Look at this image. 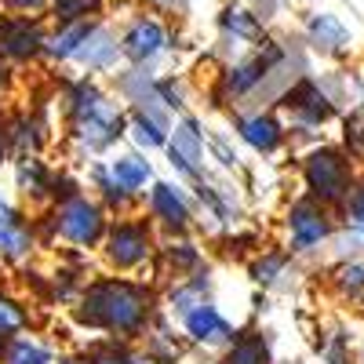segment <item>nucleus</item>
<instances>
[{
	"label": "nucleus",
	"mask_w": 364,
	"mask_h": 364,
	"mask_svg": "<svg viewBox=\"0 0 364 364\" xmlns=\"http://www.w3.org/2000/svg\"><path fill=\"white\" fill-rule=\"evenodd\" d=\"M77 324L109 331L120 339H135L154 321V291L128 277H102L91 281L73 306Z\"/></svg>",
	"instance_id": "f257e3e1"
},
{
	"label": "nucleus",
	"mask_w": 364,
	"mask_h": 364,
	"mask_svg": "<svg viewBox=\"0 0 364 364\" xmlns=\"http://www.w3.org/2000/svg\"><path fill=\"white\" fill-rule=\"evenodd\" d=\"M302 182H306L310 197L321 200L324 208L346 204V197L353 193V164L343 149L321 146L302 161Z\"/></svg>",
	"instance_id": "f03ea898"
},
{
	"label": "nucleus",
	"mask_w": 364,
	"mask_h": 364,
	"mask_svg": "<svg viewBox=\"0 0 364 364\" xmlns=\"http://www.w3.org/2000/svg\"><path fill=\"white\" fill-rule=\"evenodd\" d=\"M51 226L55 233L66 240V245H77V248H95L102 245V237H106V211L99 200H87L84 193L63 200V204H55L51 211Z\"/></svg>",
	"instance_id": "7ed1b4c3"
},
{
	"label": "nucleus",
	"mask_w": 364,
	"mask_h": 364,
	"mask_svg": "<svg viewBox=\"0 0 364 364\" xmlns=\"http://www.w3.org/2000/svg\"><path fill=\"white\" fill-rule=\"evenodd\" d=\"M102 255L113 269H135L154 255V230L146 219H117L106 226Z\"/></svg>",
	"instance_id": "20e7f679"
},
{
	"label": "nucleus",
	"mask_w": 364,
	"mask_h": 364,
	"mask_svg": "<svg viewBox=\"0 0 364 364\" xmlns=\"http://www.w3.org/2000/svg\"><path fill=\"white\" fill-rule=\"evenodd\" d=\"M331 237V215L314 197H302L288 208V245L291 252H314Z\"/></svg>",
	"instance_id": "39448f33"
},
{
	"label": "nucleus",
	"mask_w": 364,
	"mask_h": 364,
	"mask_svg": "<svg viewBox=\"0 0 364 364\" xmlns=\"http://www.w3.org/2000/svg\"><path fill=\"white\" fill-rule=\"evenodd\" d=\"M73 128H77V139H80L87 149H106V146H113L120 135H124L128 120H124V113H120V109L102 95V102H99L95 109H87L84 117L73 120Z\"/></svg>",
	"instance_id": "423d86ee"
},
{
	"label": "nucleus",
	"mask_w": 364,
	"mask_h": 364,
	"mask_svg": "<svg viewBox=\"0 0 364 364\" xmlns=\"http://www.w3.org/2000/svg\"><path fill=\"white\" fill-rule=\"evenodd\" d=\"M44 33L37 22L29 18H8L0 22V58H11V63H29L33 55L44 51Z\"/></svg>",
	"instance_id": "0eeeda50"
},
{
	"label": "nucleus",
	"mask_w": 364,
	"mask_h": 364,
	"mask_svg": "<svg viewBox=\"0 0 364 364\" xmlns=\"http://www.w3.org/2000/svg\"><path fill=\"white\" fill-rule=\"evenodd\" d=\"M281 58H284V51L277 44H266L259 55L248 58V63H240V66H233L226 73V91H230V95H248V91H255L269 73H277Z\"/></svg>",
	"instance_id": "6e6552de"
},
{
	"label": "nucleus",
	"mask_w": 364,
	"mask_h": 364,
	"mask_svg": "<svg viewBox=\"0 0 364 364\" xmlns=\"http://www.w3.org/2000/svg\"><path fill=\"white\" fill-rule=\"evenodd\" d=\"M281 106H284L291 117H299L302 124H324V120L336 117V106H331V99L324 95L314 80H299L291 91H284Z\"/></svg>",
	"instance_id": "1a4fd4ad"
},
{
	"label": "nucleus",
	"mask_w": 364,
	"mask_h": 364,
	"mask_svg": "<svg viewBox=\"0 0 364 364\" xmlns=\"http://www.w3.org/2000/svg\"><path fill=\"white\" fill-rule=\"evenodd\" d=\"M33 223H26L18 211L0 200V259L4 262H22L29 252H33Z\"/></svg>",
	"instance_id": "9d476101"
},
{
	"label": "nucleus",
	"mask_w": 364,
	"mask_h": 364,
	"mask_svg": "<svg viewBox=\"0 0 364 364\" xmlns=\"http://www.w3.org/2000/svg\"><path fill=\"white\" fill-rule=\"evenodd\" d=\"M149 215H154L168 233H186L190 219H193L186 197H182L175 186H168V182H157V186L149 190Z\"/></svg>",
	"instance_id": "9b49d317"
},
{
	"label": "nucleus",
	"mask_w": 364,
	"mask_h": 364,
	"mask_svg": "<svg viewBox=\"0 0 364 364\" xmlns=\"http://www.w3.org/2000/svg\"><path fill=\"white\" fill-rule=\"evenodd\" d=\"M168 157H171V164H175L182 175L197 178L200 157H204V139H200V132H197L193 120H182V124L171 132V139H168Z\"/></svg>",
	"instance_id": "f8f14e48"
},
{
	"label": "nucleus",
	"mask_w": 364,
	"mask_h": 364,
	"mask_svg": "<svg viewBox=\"0 0 364 364\" xmlns=\"http://www.w3.org/2000/svg\"><path fill=\"white\" fill-rule=\"evenodd\" d=\"M182 324H186V336H190L193 343H204V346H219V343H230V339H233L230 321H226L215 306H211V302L190 310L186 317H182Z\"/></svg>",
	"instance_id": "ddd939ff"
},
{
	"label": "nucleus",
	"mask_w": 364,
	"mask_h": 364,
	"mask_svg": "<svg viewBox=\"0 0 364 364\" xmlns=\"http://www.w3.org/2000/svg\"><path fill=\"white\" fill-rule=\"evenodd\" d=\"M237 132H240V139H245L252 149H259V154H273V149L284 142V128H281L269 113L240 117V120H237Z\"/></svg>",
	"instance_id": "4468645a"
},
{
	"label": "nucleus",
	"mask_w": 364,
	"mask_h": 364,
	"mask_svg": "<svg viewBox=\"0 0 364 364\" xmlns=\"http://www.w3.org/2000/svg\"><path fill=\"white\" fill-rule=\"evenodd\" d=\"M120 48H124V55L132 58V63H146V58H154V55L164 48V29H161V22L139 18L128 33H124Z\"/></svg>",
	"instance_id": "2eb2a0df"
},
{
	"label": "nucleus",
	"mask_w": 364,
	"mask_h": 364,
	"mask_svg": "<svg viewBox=\"0 0 364 364\" xmlns=\"http://www.w3.org/2000/svg\"><path fill=\"white\" fill-rule=\"evenodd\" d=\"M306 33H310V44H314L321 55H339V51H346V44H350V29H346L336 15H314L310 26H306Z\"/></svg>",
	"instance_id": "dca6fc26"
},
{
	"label": "nucleus",
	"mask_w": 364,
	"mask_h": 364,
	"mask_svg": "<svg viewBox=\"0 0 364 364\" xmlns=\"http://www.w3.org/2000/svg\"><path fill=\"white\" fill-rule=\"evenodd\" d=\"M219 364H269V346L259 331H245V336H237L230 343Z\"/></svg>",
	"instance_id": "f3484780"
},
{
	"label": "nucleus",
	"mask_w": 364,
	"mask_h": 364,
	"mask_svg": "<svg viewBox=\"0 0 364 364\" xmlns=\"http://www.w3.org/2000/svg\"><path fill=\"white\" fill-rule=\"evenodd\" d=\"M109 175H113V182L120 190H128V193H139L146 182H149V161H142V157H135V154H128V157H117L113 164H109Z\"/></svg>",
	"instance_id": "a211bd4d"
},
{
	"label": "nucleus",
	"mask_w": 364,
	"mask_h": 364,
	"mask_svg": "<svg viewBox=\"0 0 364 364\" xmlns=\"http://www.w3.org/2000/svg\"><path fill=\"white\" fill-rule=\"evenodd\" d=\"M18 190L26 193V197H51V171L44 168V161H37V157H22L18 161Z\"/></svg>",
	"instance_id": "6ab92c4d"
},
{
	"label": "nucleus",
	"mask_w": 364,
	"mask_h": 364,
	"mask_svg": "<svg viewBox=\"0 0 364 364\" xmlns=\"http://www.w3.org/2000/svg\"><path fill=\"white\" fill-rule=\"evenodd\" d=\"M91 29H95V26H91L87 18H80V22H66V29H58V33H55L44 48H48L51 58H73V55L80 51V44L87 41Z\"/></svg>",
	"instance_id": "aec40b11"
},
{
	"label": "nucleus",
	"mask_w": 364,
	"mask_h": 364,
	"mask_svg": "<svg viewBox=\"0 0 364 364\" xmlns=\"http://www.w3.org/2000/svg\"><path fill=\"white\" fill-rule=\"evenodd\" d=\"M0 364H51V350L33 336H11Z\"/></svg>",
	"instance_id": "412c9836"
},
{
	"label": "nucleus",
	"mask_w": 364,
	"mask_h": 364,
	"mask_svg": "<svg viewBox=\"0 0 364 364\" xmlns=\"http://www.w3.org/2000/svg\"><path fill=\"white\" fill-rule=\"evenodd\" d=\"M113 55H117V41L106 33V29H91L87 41L80 44V51H77L73 58H80V63L102 70V66H109V63H113Z\"/></svg>",
	"instance_id": "4be33fe9"
},
{
	"label": "nucleus",
	"mask_w": 364,
	"mask_h": 364,
	"mask_svg": "<svg viewBox=\"0 0 364 364\" xmlns=\"http://www.w3.org/2000/svg\"><path fill=\"white\" fill-rule=\"evenodd\" d=\"M204 291H208V277H204V273H197V277H190L186 284H178V288L171 291V306L186 317L190 310L204 306Z\"/></svg>",
	"instance_id": "5701e85b"
},
{
	"label": "nucleus",
	"mask_w": 364,
	"mask_h": 364,
	"mask_svg": "<svg viewBox=\"0 0 364 364\" xmlns=\"http://www.w3.org/2000/svg\"><path fill=\"white\" fill-rule=\"evenodd\" d=\"M132 132H135L139 146H146V149H161V146H168V132H164V124H161V120H154L149 113H142V109L132 117Z\"/></svg>",
	"instance_id": "b1692460"
},
{
	"label": "nucleus",
	"mask_w": 364,
	"mask_h": 364,
	"mask_svg": "<svg viewBox=\"0 0 364 364\" xmlns=\"http://www.w3.org/2000/svg\"><path fill=\"white\" fill-rule=\"evenodd\" d=\"M29 324V314L22 302H15L8 291H0V336H18V331Z\"/></svg>",
	"instance_id": "393cba45"
},
{
	"label": "nucleus",
	"mask_w": 364,
	"mask_h": 364,
	"mask_svg": "<svg viewBox=\"0 0 364 364\" xmlns=\"http://www.w3.org/2000/svg\"><path fill=\"white\" fill-rule=\"evenodd\" d=\"M164 262L182 277V273L200 266V252H197V245H190V240H171V245L164 248Z\"/></svg>",
	"instance_id": "a878e982"
},
{
	"label": "nucleus",
	"mask_w": 364,
	"mask_h": 364,
	"mask_svg": "<svg viewBox=\"0 0 364 364\" xmlns=\"http://www.w3.org/2000/svg\"><path fill=\"white\" fill-rule=\"evenodd\" d=\"M223 26L230 29L233 37H240V41H255V37L262 33L259 18H255L252 11H240V8H230V11L223 15Z\"/></svg>",
	"instance_id": "bb28decb"
},
{
	"label": "nucleus",
	"mask_w": 364,
	"mask_h": 364,
	"mask_svg": "<svg viewBox=\"0 0 364 364\" xmlns=\"http://www.w3.org/2000/svg\"><path fill=\"white\" fill-rule=\"evenodd\" d=\"M87 364H149V360L128 353L124 346H117V343H106V346H95L87 353Z\"/></svg>",
	"instance_id": "cd10ccee"
},
{
	"label": "nucleus",
	"mask_w": 364,
	"mask_h": 364,
	"mask_svg": "<svg viewBox=\"0 0 364 364\" xmlns=\"http://www.w3.org/2000/svg\"><path fill=\"white\" fill-rule=\"evenodd\" d=\"M51 8L63 22H80L99 8V0H51Z\"/></svg>",
	"instance_id": "c85d7f7f"
},
{
	"label": "nucleus",
	"mask_w": 364,
	"mask_h": 364,
	"mask_svg": "<svg viewBox=\"0 0 364 364\" xmlns=\"http://www.w3.org/2000/svg\"><path fill=\"white\" fill-rule=\"evenodd\" d=\"M339 288H343L346 295H353V299L364 291V266H360V262H350V266L339 269Z\"/></svg>",
	"instance_id": "c756f323"
},
{
	"label": "nucleus",
	"mask_w": 364,
	"mask_h": 364,
	"mask_svg": "<svg viewBox=\"0 0 364 364\" xmlns=\"http://www.w3.org/2000/svg\"><path fill=\"white\" fill-rule=\"evenodd\" d=\"M346 223L364 233V186H353V193L346 197Z\"/></svg>",
	"instance_id": "7c9ffc66"
},
{
	"label": "nucleus",
	"mask_w": 364,
	"mask_h": 364,
	"mask_svg": "<svg viewBox=\"0 0 364 364\" xmlns=\"http://www.w3.org/2000/svg\"><path fill=\"white\" fill-rule=\"evenodd\" d=\"M346 146L353 154H364V109L346 117Z\"/></svg>",
	"instance_id": "2f4dec72"
},
{
	"label": "nucleus",
	"mask_w": 364,
	"mask_h": 364,
	"mask_svg": "<svg viewBox=\"0 0 364 364\" xmlns=\"http://www.w3.org/2000/svg\"><path fill=\"white\" fill-rule=\"evenodd\" d=\"M284 255H266V259H259L255 266H252V277L255 281H273V277H277V273L284 269Z\"/></svg>",
	"instance_id": "473e14b6"
},
{
	"label": "nucleus",
	"mask_w": 364,
	"mask_h": 364,
	"mask_svg": "<svg viewBox=\"0 0 364 364\" xmlns=\"http://www.w3.org/2000/svg\"><path fill=\"white\" fill-rule=\"evenodd\" d=\"M8 154H11V135H8V124L0 120V164L8 161Z\"/></svg>",
	"instance_id": "72a5a7b5"
},
{
	"label": "nucleus",
	"mask_w": 364,
	"mask_h": 364,
	"mask_svg": "<svg viewBox=\"0 0 364 364\" xmlns=\"http://www.w3.org/2000/svg\"><path fill=\"white\" fill-rule=\"evenodd\" d=\"M48 4V0H11V8H18V11H41Z\"/></svg>",
	"instance_id": "f704fd0d"
},
{
	"label": "nucleus",
	"mask_w": 364,
	"mask_h": 364,
	"mask_svg": "<svg viewBox=\"0 0 364 364\" xmlns=\"http://www.w3.org/2000/svg\"><path fill=\"white\" fill-rule=\"evenodd\" d=\"M58 364H87V357H63Z\"/></svg>",
	"instance_id": "c9c22d12"
},
{
	"label": "nucleus",
	"mask_w": 364,
	"mask_h": 364,
	"mask_svg": "<svg viewBox=\"0 0 364 364\" xmlns=\"http://www.w3.org/2000/svg\"><path fill=\"white\" fill-rule=\"evenodd\" d=\"M4 84H8V70H4V63H0V91H4Z\"/></svg>",
	"instance_id": "e433bc0d"
},
{
	"label": "nucleus",
	"mask_w": 364,
	"mask_h": 364,
	"mask_svg": "<svg viewBox=\"0 0 364 364\" xmlns=\"http://www.w3.org/2000/svg\"><path fill=\"white\" fill-rule=\"evenodd\" d=\"M154 4H164V8H175V4H182V0H154Z\"/></svg>",
	"instance_id": "4c0bfd02"
},
{
	"label": "nucleus",
	"mask_w": 364,
	"mask_h": 364,
	"mask_svg": "<svg viewBox=\"0 0 364 364\" xmlns=\"http://www.w3.org/2000/svg\"><path fill=\"white\" fill-rule=\"evenodd\" d=\"M4 350H8V336H0V360H4Z\"/></svg>",
	"instance_id": "58836bf2"
},
{
	"label": "nucleus",
	"mask_w": 364,
	"mask_h": 364,
	"mask_svg": "<svg viewBox=\"0 0 364 364\" xmlns=\"http://www.w3.org/2000/svg\"><path fill=\"white\" fill-rule=\"evenodd\" d=\"M360 364H364V350H360Z\"/></svg>",
	"instance_id": "ea45409f"
}]
</instances>
